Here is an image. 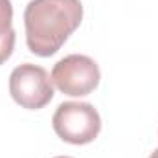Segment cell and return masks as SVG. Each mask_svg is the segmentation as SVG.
I'll return each instance as SVG.
<instances>
[{"instance_id": "3957f363", "label": "cell", "mask_w": 158, "mask_h": 158, "mask_svg": "<svg viewBox=\"0 0 158 158\" xmlns=\"http://www.w3.org/2000/svg\"><path fill=\"white\" fill-rule=\"evenodd\" d=\"M101 72L88 55L72 53L55 63L52 70V83L66 96L81 98L94 92L99 85Z\"/></svg>"}, {"instance_id": "277c9868", "label": "cell", "mask_w": 158, "mask_h": 158, "mask_svg": "<svg viewBox=\"0 0 158 158\" xmlns=\"http://www.w3.org/2000/svg\"><path fill=\"white\" fill-rule=\"evenodd\" d=\"M9 94L22 109L39 110L52 101L53 83L42 66L24 63L9 76Z\"/></svg>"}, {"instance_id": "52a82bcc", "label": "cell", "mask_w": 158, "mask_h": 158, "mask_svg": "<svg viewBox=\"0 0 158 158\" xmlns=\"http://www.w3.org/2000/svg\"><path fill=\"white\" fill-rule=\"evenodd\" d=\"M55 158H70V156H55Z\"/></svg>"}, {"instance_id": "5b68a950", "label": "cell", "mask_w": 158, "mask_h": 158, "mask_svg": "<svg viewBox=\"0 0 158 158\" xmlns=\"http://www.w3.org/2000/svg\"><path fill=\"white\" fill-rule=\"evenodd\" d=\"M15 48L13 6L11 0H0V64H4Z\"/></svg>"}, {"instance_id": "6da1fadb", "label": "cell", "mask_w": 158, "mask_h": 158, "mask_svg": "<svg viewBox=\"0 0 158 158\" xmlns=\"http://www.w3.org/2000/svg\"><path fill=\"white\" fill-rule=\"evenodd\" d=\"M83 20L81 0H30L24 11L26 44L31 53L50 57L61 50Z\"/></svg>"}, {"instance_id": "8992f818", "label": "cell", "mask_w": 158, "mask_h": 158, "mask_svg": "<svg viewBox=\"0 0 158 158\" xmlns=\"http://www.w3.org/2000/svg\"><path fill=\"white\" fill-rule=\"evenodd\" d=\"M149 158H158V149H155V151L151 153V156H149Z\"/></svg>"}, {"instance_id": "7a4b0ae2", "label": "cell", "mask_w": 158, "mask_h": 158, "mask_svg": "<svg viewBox=\"0 0 158 158\" xmlns=\"http://www.w3.org/2000/svg\"><path fill=\"white\" fill-rule=\"evenodd\" d=\"M52 125L63 142L72 145H85L98 138L101 131V118L90 103L66 101L57 107Z\"/></svg>"}]
</instances>
